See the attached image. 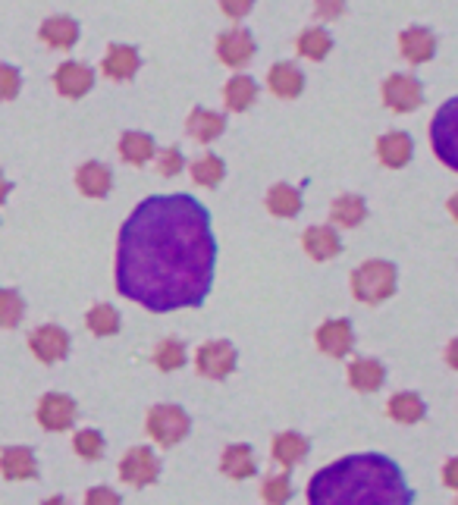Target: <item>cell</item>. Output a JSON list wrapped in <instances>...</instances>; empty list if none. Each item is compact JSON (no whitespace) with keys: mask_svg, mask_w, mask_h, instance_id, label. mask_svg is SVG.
Here are the masks:
<instances>
[{"mask_svg":"<svg viewBox=\"0 0 458 505\" xmlns=\"http://www.w3.org/2000/svg\"><path fill=\"white\" fill-rule=\"evenodd\" d=\"M314 10L321 19H336V16H342L345 0H314Z\"/></svg>","mask_w":458,"mask_h":505,"instance_id":"60d3db41","label":"cell"},{"mask_svg":"<svg viewBox=\"0 0 458 505\" xmlns=\"http://www.w3.org/2000/svg\"><path fill=\"white\" fill-rule=\"evenodd\" d=\"M0 471L6 480H32L38 478V461L25 446H10V449H0Z\"/></svg>","mask_w":458,"mask_h":505,"instance_id":"9a60e30c","label":"cell"},{"mask_svg":"<svg viewBox=\"0 0 458 505\" xmlns=\"http://www.w3.org/2000/svg\"><path fill=\"white\" fill-rule=\"evenodd\" d=\"M351 345H355V333H351V324L345 317L327 320V324L317 330V348H321L323 355L342 358V355L351 352Z\"/></svg>","mask_w":458,"mask_h":505,"instance_id":"8fae6325","label":"cell"},{"mask_svg":"<svg viewBox=\"0 0 458 505\" xmlns=\"http://www.w3.org/2000/svg\"><path fill=\"white\" fill-rule=\"evenodd\" d=\"M138 67H142V57H138L136 47H129V45H110L107 54H104V63H101L104 76H107V79H117V82L132 79V76L138 73Z\"/></svg>","mask_w":458,"mask_h":505,"instance_id":"4fadbf2b","label":"cell"},{"mask_svg":"<svg viewBox=\"0 0 458 505\" xmlns=\"http://www.w3.org/2000/svg\"><path fill=\"white\" fill-rule=\"evenodd\" d=\"M10 189H13V186H10V182H6V180H4V176H0V204H4V201H6V195H10Z\"/></svg>","mask_w":458,"mask_h":505,"instance_id":"7bdbcfd3","label":"cell"},{"mask_svg":"<svg viewBox=\"0 0 458 505\" xmlns=\"http://www.w3.org/2000/svg\"><path fill=\"white\" fill-rule=\"evenodd\" d=\"M386 411H390V417L399 424H418V421H424L427 405L418 393H396L390 399V405H386Z\"/></svg>","mask_w":458,"mask_h":505,"instance_id":"cb8c5ba5","label":"cell"},{"mask_svg":"<svg viewBox=\"0 0 458 505\" xmlns=\"http://www.w3.org/2000/svg\"><path fill=\"white\" fill-rule=\"evenodd\" d=\"M260 496H264L267 505H286L289 500H292V480H289L286 474H273V478L264 480Z\"/></svg>","mask_w":458,"mask_h":505,"instance_id":"e575fe53","label":"cell"},{"mask_svg":"<svg viewBox=\"0 0 458 505\" xmlns=\"http://www.w3.org/2000/svg\"><path fill=\"white\" fill-rule=\"evenodd\" d=\"M76 186L88 198H104L110 191V186H114V176H110V170L101 160H88L76 170Z\"/></svg>","mask_w":458,"mask_h":505,"instance_id":"ac0fdd59","label":"cell"},{"mask_svg":"<svg viewBox=\"0 0 458 505\" xmlns=\"http://www.w3.org/2000/svg\"><path fill=\"white\" fill-rule=\"evenodd\" d=\"M383 101L390 110L396 113H408V110H418L421 101H424V88H421V82L414 79V76H390V79L383 82Z\"/></svg>","mask_w":458,"mask_h":505,"instance_id":"52a82bcc","label":"cell"},{"mask_svg":"<svg viewBox=\"0 0 458 505\" xmlns=\"http://www.w3.org/2000/svg\"><path fill=\"white\" fill-rule=\"evenodd\" d=\"M330 47H333V38H330L327 28H305V32L299 35V54L305 57V60L321 63L323 57L330 54Z\"/></svg>","mask_w":458,"mask_h":505,"instance_id":"f546056e","label":"cell"},{"mask_svg":"<svg viewBox=\"0 0 458 505\" xmlns=\"http://www.w3.org/2000/svg\"><path fill=\"white\" fill-rule=\"evenodd\" d=\"M45 505H66V500L63 496H51V500H45Z\"/></svg>","mask_w":458,"mask_h":505,"instance_id":"ee69618b","label":"cell"},{"mask_svg":"<svg viewBox=\"0 0 458 505\" xmlns=\"http://www.w3.org/2000/svg\"><path fill=\"white\" fill-rule=\"evenodd\" d=\"M217 242L192 195H151L129 213L117 242V289L148 311L198 308L214 286Z\"/></svg>","mask_w":458,"mask_h":505,"instance_id":"6da1fadb","label":"cell"},{"mask_svg":"<svg viewBox=\"0 0 458 505\" xmlns=\"http://www.w3.org/2000/svg\"><path fill=\"white\" fill-rule=\"evenodd\" d=\"M186 129L195 141L208 145V141H217L223 135V129H227V117H223V113H214V110H204V107H195V110L188 113Z\"/></svg>","mask_w":458,"mask_h":505,"instance_id":"d6986e66","label":"cell"},{"mask_svg":"<svg viewBox=\"0 0 458 505\" xmlns=\"http://www.w3.org/2000/svg\"><path fill=\"white\" fill-rule=\"evenodd\" d=\"M455 468H458V461H449V465H446V483H449V487H458V480H455Z\"/></svg>","mask_w":458,"mask_h":505,"instance_id":"b9f144b4","label":"cell"},{"mask_svg":"<svg viewBox=\"0 0 458 505\" xmlns=\"http://www.w3.org/2000/svg\"><path fill=\"white\" fill-rule=\"evenodd\" d=\"M220 471L232 480L255 478L258 465H255V455H251V446H245V443L229 446V449L223 452V459H220Z\"/></svg>","mask_w":458,"mask_h":505,"instance_id":"7402d4cb","label":"cell"},{"mask_svg":"<svg viewBox=\"0 0 458 505\" xmlns=\"http://www.w3.org/2000/svg\"><path fill=\"white\" fill-rule=\"evenodd\" d=\"M386 380V371L380 361L373 358H358L349 365V383L358 389V393H373V389H380Z\"/></svg>","mask_w":458,"mask_h":505,"instance_id":"603a6c76","label":"cell"},{"mask_svg":"<svg viewBox=\"0 0 458 505\" xmlns=\"http://www.w3.org/2000/svg\"><path fill=\"white\" fill-rule=\"evenodd\" d=\"M73 449L86 461H97L104 455V437L97 430H79L73 437Z\"/></svg>","mask_w":458,"mask_h":505,"instance_id":"d590c367","label":"cell"},{"mask_svg":"<svg viewBox=\"0 0 458 505\" xmlns=\"http://www.w3.org/2000/svg\"><path fill=\"white\" fill-rule=\"evenodd\" d=\"M86 505H123V502H119L117 490H110V487H95V490H88Z\"/></svg>","mask_w":458,"mask_h":505,"instance_id":"f35d334b","label":"cell"},{"mask_svg":"<svg viewBox=\"0 0 458 505\" xmlns=\"http://www.w3.org/2000/svg\"><path fill=\"white\" fill-rule=\"evenodd\" d=\"M158 474H160V461L148 446H136V449H129L123 455V461H119V478H123V483H129V487H148V483L158 480Z\"/></svg>","mask_w":458,"mask_h":505,"instance_id":"8992f818","label":"cell"},{"mask_svg":"<svg viewBox=\"0 0 458 505\" xmlns=\"http://www.w3.org/2000/svg\"><path fill=\"white\" fill-rule=\"evenodd\" d=\"M301 245H305V252L314 261H330L342 252V242L336 236V230H330V226H311V230H305Z\"/></svg>","mask_w":458,"mask_h":505,"instance_id":"44dd1931","label":"cell"},{"mask_svg":"<svg viewBox=\"0 0 458 505\" xmlns=\"http://www.w3.org/2000/svg\"><path fill=\"white\" fill-rule=\"evenodd\" d=\"M182 167H186V158H182L179 148H164V151H158V173L160 176H179Z\"/></svg>","mask_w":458,"mask_h":505,"instance_id":"74e56055","label":"cell"},{"mask_svg":"<svg viewBox=\"0 0 458 505\" xmlns=\"http://www.w3.org/2000/svg\"><path fill=\"white\" fill-rule=\"evenodd\" d=\"M305 455H308V439L301 437V433L289 430V433H280V437H273V459H277L283 468L299 465Z\"/></svg>","mask_w":458,"mask_h":505,"instance_id":"4316f807","label":"cell"},{"mask_svg":"<svg viewBox=\"0 0 458 505\" xmlns=\"http://www.w3.org/2000/svg\"><path fill=\"white\" fill-rule=\"evenodd\" d=\"M330 217H333V223H340V226H358L364 217H368V204H364V198H358V195H340L333 201V208H330Z\"/></svg>","mask_w":458,"mask_h":505,"instance_id":"f1b7e54d","label":"cell"},{"mask_svg":"<svg viewBox=\"0 0 458 505\" xmlns=\"http://www.w3.org/2000/svg\"><path fill=\"white\" fill-rule=\"evenodd\" d=\"M23 88V76L10 63H0V101H13Z\"/></svg>","mask_w":458,"mask_h":505,"instance_id":"8d00e7d4","label":"cell"},{"mask_svg":"<svg viewBox=\"0 0 458 505\" xmlns=\"http://www.w3.org/2000/svg\"><path fill=\"white\" fill-rule=\"evenodd\" d=\"M255 6V0H220V10L227 13L229 19H245Z\"/></svg>","mask_w":458,"mask_h":505,"instance_id":"ab89813d","label":"cell"},{"mask_svg":"<svg viewBox=\"0 0 458 505\" xmlns=\"http://www.w3.org/2000/svg\"><path fill=\"white\" fill-rule=\"evenodd\" d=\"M227 176V163H223L217 154H204V158H198L192 163V180L198 182V186H220V180Z\"/></svg>","mask_w":458,"mask_h":505,"instance_id":"4dcf8cb0","label":"cell"},{"mask_svg":"<svg viewBox=\"0 0 458 505\" xmlns=\"http://www.w3.org/2000/svg\"><path fill=\"white\" fill-rule=\"evenodd\" d=\"M188 415L179 408V405H154L148 411V433L151 439H158L160 446H176L188 437Z\"/></svg>","mask_w":458,"mask_h":505,"instance_id":"277c9868","label":"cell"},{"mask_svg":"<svg viewBox=\"0 0 458 505\" xmlns=\"http://www.w3.org/2000/svg\"><path fill=\"white\" fill-rule=\"evenodd\" d=\"M54 85H57V91L63 98H82V95H88L91 85H95V73H91V67H86V63L66 60L57 73H54Z\"/></svg>","mask_w":458,"mask_h":505,"instance_id":"7c38bea8","label":"cell"},{"mask_svg":"<svg viewBox=\"0 0 458 505\" xmlns=\"http://www.w3.org/2000/svg\"><path fill=\"white\" fill-rule=\"evenodd\" d=\"M154 365L160 371H179L186 365V345L179 339H164V343L154 348Z\"/></svg>","mask_w":458,"mask_h":505,"instance_id":"836d02e7","label":"cell"},{"mask_svg":"<svg viewBox=\"0 0 458 505\" xmlns=\"http://www.w3.org/2000/svg\"><path fill=\"white\" fill-rule=\"evenodd\" d=\"M29 345H32V352L38 355V361H45V365H54V361L66 358L69 336H66V330H60V326L47 324V326H38V330L32 333Z\"/></svg>","mask_w":458,"mask_h":505,"instance_id":"30bf717a","label":"cell"},{"mask_svg":"<svg viewBox=\"0 0 458 505\" xmlns=\"http://www.w3.org/2000/svg\"><path fill=\"white\" fill-rule=\"evenodd\" d=\"M38 35L47 47H54V51H69V47L79 41V23H76L73 16H51L41 23Z\"/></svg>","mask_w":458,"mask_h":505,"instance_id":"2e32d148","label":"cell"},{"mask_svg":"<svg viewBox=\"0 0 458 505\" xmlns=\"http://www.w3.org/2000/svg\"><path fill=\"white\" fill-rule=\"evenodd\" d=\"M412 151H414V141L405 132H386L377 139V158L383 167H392V170L405 167L412 160Z\"/></svg>","mask_w":458,"mask_h":505,"instance_id":"e0dca14e","label":"cell"},{"mask_svg":"<svg viewBox=\"0 0 458 505\" xmlns=\"http://www.w3.org/2000/svg\"><path fill=\"white\" fill-rule=\"evenodd\" d=\"M405 474L377 452L345 455L308 480V505H412Z\"/></svg>","mask_w":458,"mask_h":505,"instance_id":"7a4b0ae2","label":"cell"},{"mask_svg":"<svg viewBox=\"0 0 458 505\" xmlns=\"http://www.w3.org/2000/svg\"><path fill=\"white\" fill-rule=\"evenodd\" d=\"M23 314H25L23 295L13 293V289H0V330H13V326H19Z\"/></svg>","mask_w":458,"mask_h":505,"instance_id":"d6a6232c","label":"cell"},{"mask_svg":"<svg viewBox=\"0 0 458 505\" xmlns=\"http://www.w3.org/2000/svg\"><path fill=\"white\" fill-rule=\"evenodd\" d=\"M76 402L63 393H47L45 399L38 402V424L51 433L69 430L76 424Z\"/></svg>","mask_w":458,"mask_h":505,"instance_id":"ba28073f","label":"cell"},{"mask_svg":"<svg viewBox=\"0 0 458 505\" xmlns=\"http://www.w3.org/2000/svg\"><path fill=\"white\" fill-rule=\"evenodd\" d=\"M223 98H227V107L232 113H245L258 101V85L251 76H232L227 88H223Z\"/></svg>","mask_w":458,"mask_h":505,"instance_id":"d4e9b609","label":"cell"},{"mask_svg":"<svg viewBox=\"0 0 458 505\" xmlns=\"http://www.w3.org/2000/svg\"><path fill=\"white\" fill-rule=\"evenodd\" d=\"M119 154H123L126 163L145 167V163L158 154V148H154V139L148 132H126L123 139H119Z\"/></svg>","mask_w":458,"mask_h":505,"instance_id":"484cf974","label":"cell"},{"mask_svg":"<svg viewBox=\"0 0 458 505\" xmlns=\"http://www.w3.org/2000/svg\"><path fill=\"white\" fill-rule=\"evenodd\" d=\"M86 324L95 336H114V333L119 330V314H117V308H110V304H95V308L88 311Z\"/></svg>","mask_w":458,"mask_h":505,"instance_id":"1f68e13d","label":"cell"},{"mask_svg":"<svg viewBox=\"0 0 458 505\" xmlns=\"http://www.w3.org/2000/svg\"><path fill=\"white\" fill-rule=\"evenodd\" d=\"M217 54L227 67L242 69L255 57V38H251L249 28H229L217 38Z\"/></svg>","mask_w":458,"mask_h":505,"instance_id":"9c48e42d","label":"cell"},{"mask_svg":"<svg viewBox=\"0 0 458 505\" xmlns=\"http://www.w3.org/2000/svg\"><path fill=\"white\" fill-rule=\"evenodd\" d=\"M267 85H270V91L277 98H283V101H292V98H299L301 91H305V76H301V69L295 67V63H273L270 73H267Z\"/></svg>","mask_w":458,"mask_h":505,"instance_id":"5bb4252c","label":"cell"},{"mask_svg":"<svg viewBox=\"0 0 458 505\" xmlns=\"http://www.w3.org/2000/svg\"><path fill=\"white\" fill-rule=\"evenodd\" d=\"M267 211L273 217H295L301 211V191L295 186H286V182H277L267 191Z\"/></svg>","mask_w":458,"mask_h":505,"instance_id":"83f0119b","label":"cell"},{"mask_svg":"<svg viewBox=\"0 0 458 505\" xmlns=\"http://www.w3.org/2000/svg\"><path fill=\"white\" fill-rule=\"evenodd\" d=\"M399 47H402V57L408 63H427L430 57L436 54V38L421 26H412L399 35Z\"/></svg>","mask_w":458,"mask_h":505,"instance_id":"ffe728a7","label":"cell"},{"mask_svg":"<svg viewBox=\"0 0 458 505\" xmlns=\"http://www.w3.org/2000/svg\"><path fill=\"white\" fill-rule=\"evenodd\" d=\"M195 367L201 376L208 380H223L236 371V348L227 339H214V343H204L195 355Z\"/></svg>","mask_w":458,"mask_h":505,"instance_id":"5b68a950","label":"cell"},{"mask_svg":"<svg viewBox=\"0 0 458 505\" xmlns=\"http://www.w3.org/2000/svg\"><path fill=\"white\" fill-rule=\"evenodd\" d=\"M396 293V267L390 261H368L351 273V295L364 304H380Z\"/></svg>","mask_w":458,"mask_h":505,"instance_id":"3957f363","label":"cell"}]
</instances>
